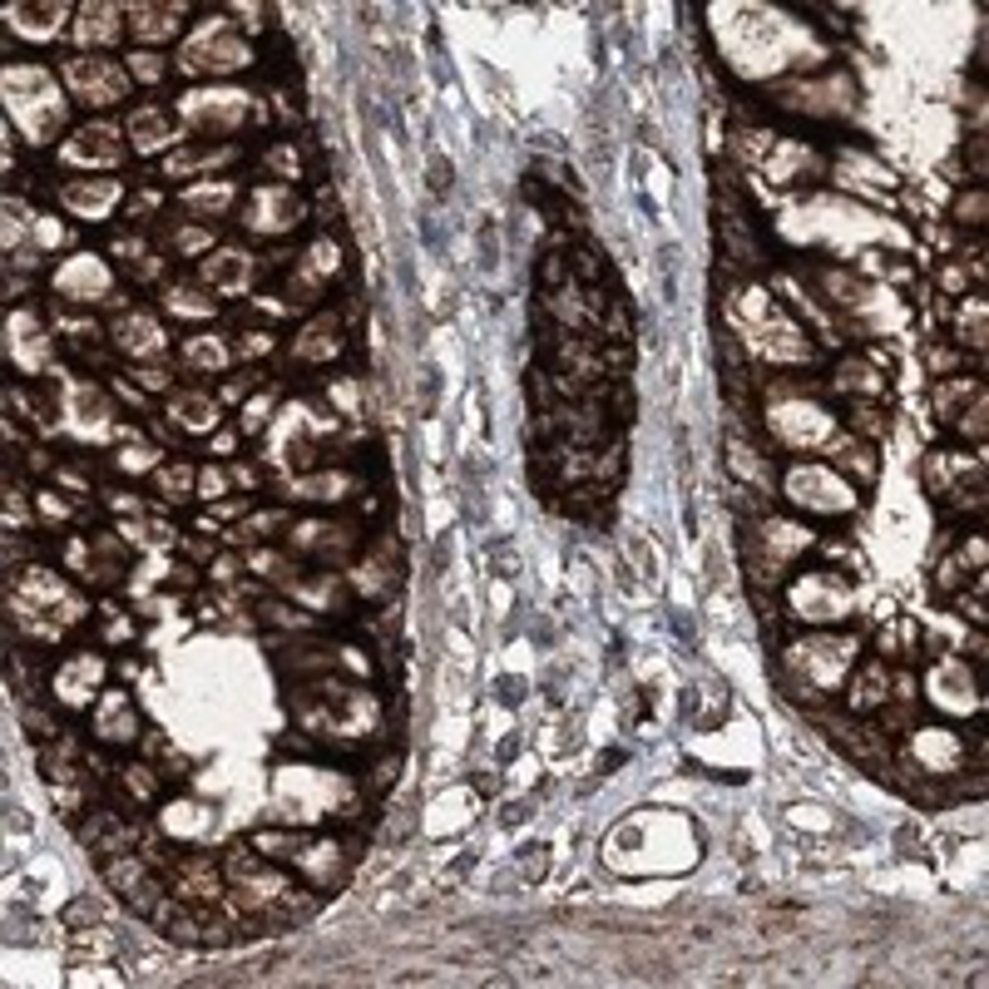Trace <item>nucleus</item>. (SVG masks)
<instances>
[{"label":"nucleus","instance_id":"1","mask_svg":"<svg viewBox=\"0 0 989 989\" xmlns=\"http://www.w3.org/2000/svg\"><path fill=\"white\" fill-rule=\"evenodd\" d=\"M65 80L80 104H120L130 94V74L100 55H65Z\"/></svg>","mask_w":989,"mask_h":989},{"label":"nucleus","instance_id":"2","mask_svg":"<svg viewBox=\"0 0 989 989\" xmlns=\"http://www.w3.org/2000/svg\"><path fill=\"white\" fill-rule=\"evenodd\" d=\"M846 703L856 712H876L890 703V668L886 663H861L846 678Z\"/></svg>","mask_w":989,"mask_h":989},{"label":"nucleus","instance_id":"3","mask_svg":"<svg viewBox=\"0 0 989 989\" xmlns=\"http://www.w3.org/2000/svg\"><path fill=\"white\" fill-rule=\"evenodd\" d=\"M130 134H134V148H140V154H154V148L178 140V120L164 110V104H140L134 120H130Z\"/></svg>","mask_w":989,"mask_h":989},{"label":"nucleus","instance_id":"4","mask_svg":"<svg viewBox=\"0 0 989 989\" xmlns=\"http://www.w3.org/2000/svg\"><path fill=\"white\" fill-rule=\"evenodd\" d=\"M826 465L842 471V475H856V485H870V481H876V471H880L876 451H870L861 435H842V441L826 445Z\"/></svg>","mask_w":989,"mask_h":989},{"label":"nucleus","instance_id":"5","mask_svg":"<svg viewBox=\"0 0 989 989\" xmlns=\"http://www.w3.org/2000/svg\"><path fill=\"white\" fill-rule=\"evenodd\" d=\"M94 722H104V728H110V732H104L110 742H134V738H140V712L130 708V698H124V693H110V698H104V703H100V718H94Z\"/></svg>","mask_w":989,"mask_h":989},{"label":"nucleus","instance_id":"6","mask_svg":"<svg viewBox=\"0 0 989 989\" xmlns=\"http://www.w3.org/2000/svg\"><path fill=\"white\" fill-rule=\"evenodd\" d=\"M178 25H184V10H178V6H144V10H134V35H140V40H168V35H178Z\"/></svg>","mask_w":989,"mask_h":989},{"label":"nucleus","instance_id":"7","mask_svg":"<svg viewBox=\"0 0 989 989\" xmlns=\"http://www.w3.org/2000/svg\"><path fill=\"white\" fill-rule=\"evenodd\" d=\"M836 387H842V391H866V396H870V391H880V377L870 367H861V361H846V367L836 371Z\"/></svg>","mask_w":989,"mask_h":989},{"label":"nucleus","instance_id":"8","mask_svg":"<svg viewBox=\"0 0 989 989\" xmlns=\"http://www.w3.org/2000/svg\"><path fill=\"white\" fill-rule=\"evenodd\" d=\"M851 425H856V431H886L876 406H851Z\"/></svg>","mask_w":989,"mask_h":989},{"label":"nucleus","instance_id":"9","mask_svg":"<svg viewBox=\"0 0 989 989\" xmlns=\"http://www.w3.org/2000/svg\"><path fill=\"white\" fill-rule=\"evenodd\" d=\"M134 80H164V65H158V55H134Z\"/></svg>","mask_w":989,"mask_h":989}]
</instances>
